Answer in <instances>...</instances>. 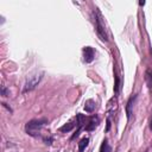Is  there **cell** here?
Segmentation results:
<instances>
[{
    "instance_id": "8992f818",
    "label": "cell",
    "mask_w": 152,
    "mask_h": 152,
    "mask_svg": "<svg viewBox=\"0 0 152 152\" xmlns=\"http://www.w3.org/2000/svg\"><path fill=\"white\" fill-rule=\"evenodd\" d=\"M137 99V95H132L128 101H127V105H126V115H127V119H131V115H132V107H133V104Z\"/></svg>"
},
{
    "instance_id": "5b68a950",
    "label": "cell",
    "mask_w": 152,
    "mask_h": 152,
    "mask_svg": "<svg viewBox=\"0 0 152 152\" xmlns=\"http://www.w3.org/2000/svg\"><path fill=\"white\" fill-rule=\"evenodd\" d=\"M99 122H100L99 117H98V115H93V117L90 118L88 125H86V131H93V130H95V128L98 127Z\"/></svg>"
},
{
    "instance_id": "8fae6325",
    "label": "cell",
    "mask_w": 152,
    "mask_h": 152,
    "mask_svg": "<svg viewBox=\"0 0 152 152\" xmlns=\"http://www.w3.org/2000/svg\"><path fill=\"white\" fill-rule=\"evenodd\" d=\"M100 152H112V147L109 146L108 144V140L105 139L101 144V147H100Z\"/></svg>"
},
{
    "instance_id": "7a4b0ae2",
    "label": "cell",
    "mask_w": 152,
    "mask_h": 152,
    "mask_svg": "<svg viewBox=\"0 0 152 152\" xmlns=\"http://www.w3.org/2000/svg\"><path fill=\"white\" fill-rule=\"evenodd\" d=\"M93 14H94V24H95V30H96V32H98V36L100 37L101 41L108 42L107 31H106V26H105V23H104V20H102L101 13L98 11V9H95V11L93 12Z\"/></svg>"
},
{
    "instance_id": "277c9868",
    "label": "cell",
    "mask_w": 152,
    "mask_h": 152,
    "mask_svg": "<svg viewBox=\"0 0 152 152\" xmlns=\"http://www.w3.org/2000/svg\"><path fill=\"white\" fill-rule=\"evenodd\" d=\"M95 58V51L92 46H85L83 48V61L86 63H92Z\"/></svg>"
},
{
    "instance_id": "6da1fadb",
    "label": "cell",
    "mask_w": 152,
    "mask_h": 152,
    "mask_svg": "<svg viewBox=\"0 0 152 152\" xmlns=\"http://www.w3.org/2000/svg\"><path fill=\"white\" fill-rule=\"evenodd\" d=\"M48 124V119L42 118V119H32L30 120L26 126H25V131L31 137H38L41 130L44 127V125Z\"/></svg>"
},
{
    "instance_id": "ba28073f",
    "label": "cell",
    "mask_w": 152,
    "mask_h": 152,
    "mask_svg": "<svg viewBox=\"0 0 152 152\" xmlns=\"http://www.w3.org/2000/svg\"><path fill=\"white\" fill-rule=\"evenodd\" d=\"M75 122H68V124H64L62 127H59V132H62V133H68V132H70L74 127H75Z\"/></svg>"
},
{
    "instance_id": "5bb4252c",
    "label": "cell",
    "mask_w": 152,
    "mask_h": 152,
    "mask_svg": "<svg viewBox=\"0 0 152 152\" xmlns=\"http://www.w3.org/2000/svg\"><path fill=\"white\" fill-rule=\"evenodd\" d=\"M1 95L3 96H7L9 95V90H7V88L5 86H1Z\"/></svg>"
},
{
    "instance_id": "ac0fdd59",
    "label": "cell",
    "mask_w": 152,
    "mask_h": 152,
    "mask_svg": "<svg viewBox=\"0 0 152 152\" xmlns=\"http://www.w3.org/2000/svg\"><path fill=\"white\" fill-rule=\"evenodd\" d=\"M139 5H140V6H144V5H145V1H140Z\"/></svg>"
},
{
    "instance_id": "d6986e66",
    "label": "cell",
    "mask_w": 152,
    "mask_h": 152,
    "mask_svg": "<svg viewBox=\"0 0 152 152\" xmlns=\"http://www.w3.org/2000/svg\"><path fill=\"white\" fill-rule=\"evenodd\" d=\"M150 128L152 130V118H151V120H150Z\"/></svg>"
},
{
    "instance_id": "2e32d148",
    "label": "cell",
    "mask_w": 152,
    "mask_h": 152,
    "mask_svg": "<svg viewBox=\"0 0 152 152\" xmlns=\"http://www.w3.org/2000/svg\"><path fill=\"white\" fill-rule=\"evenodd\" d=\"M109 128H111V120L107 119V128H106V131H109Z\"/></svg>"
},
{
    "instance_id": "9a60e30c",
    "label": "cell",
    "mask_w": 152,
    "mask_h": 152,
    "mask_svg": "<svg viewBox=\"0 0 152 152\" xmlns=\"http://www.w3.org/2000/svg\"><path fill=\"white\" fill-rule=\"evenodd\" d=\"M44 141H45V144H48V145H51V144H52V138H51V137H49V138H45V139H44Z\"/></svg>"
},
{
    "instance_id": "7c38bea8",
    "label": "cell",
    "mask_w": 152,
    "mask_h": 152,
    "mask_svg": "<svg viewBox=\"0 0 152 152\" xmlns=\"http://www.w3.org/2000/svg\"><path fill=\"white\" fill-rule=\"evenodd\" d=\"M85 120H86V117L83 114H76V124H77L79 128H82L83 124H85Z\"/></svg>"
},
{
    "instance_id": "3957f363",
    "label": "cell",
    "mask_w": 152,
    "mask_h": 152,
    "mask_svg": "<svg viewBox=\"0 0 152 152\" xmlns=\"http://www.w3.org/2000/svg\"><path fill=\"white\" fill-rule=\"evenodd\" d=\"M43 72H38V71H36V72H33V74H31L29 77L26 79V81H25V85H24V89H23V93H28V92H31V90H33L38 85H39V82L42 81V79H43Z\"/></svg>"
},
{
    "instance_id": "30bf717a",
    "label": "cell",
    "mask_w": 152,
    "mask_h": 152,
    "mask_svg": "<svg viewBox=\"0 0 152 152\" xmlns=\"http://www.w3.org/2000/svg\"><path fill=\"white\" fill-rule=\"evenodd\" d=\"M145 80L150 89H152V70H146L145 72Z\"/></svg>"
},
{
    "instance_id": "9c48e42d",
    "label": "cell",
    "mask_w": 152,
    "mask_h": 152,
    "mask_svg": "<svg viewBox=\"0 0 152 152\" xmlns=\"http://www.w3.org/2000/svg\"><path fill=\"white\" fill-rule=\"evenodd\" d=\"M89 144V138H82L81 141L79 143V152H83L85 148L88 146Z\"/></svg>"
},
{
    "instance_id": "4fadbf2b",
    "label": "cell",
    "mask_w": 152,
    "mask_h": 152,
    "mask_svg": "<svg viewBox=\"0 0 152 152\" xmlns=\"http://www.w3.org/2000/svg\"><path fill=\"white\" fill-rule=\"evenodd\" d=\"M115 85H114V93L118 94L119 93V87H120V81H119V76L115 74Z\"/></svg>"
},
{
    "instance_id": "52a82bcc",
    "label": "cell",
    "mask_w": 152,
    "mask_h": 152,
    "mask_svg": "<svg viewBox=\"0 0 152 152\" xmlns=\"http://www.w3.org/2000/svg\"><path fill=\"white\" fill-rule=\"evenodd\" d=\"M94 109H95V102H94L93 100L86 101V104H85V111H86L87 113H93Z\"/></svg>"
},
{
    "instance_id": "e0dca14e",
    "label": "cell",
    "mask_w": 152,
    "mask_h": 152,
    "mask_svg": "<svg viewBox=\"0 0 152 152\" xmlns=\"http://www.w3.org/2000/svg\"><path fill=\"white\" fill-rule=\"evenodd\" d=\"M3 106H4V107H6V108H7V109H9L10 112H12V109H11V108H10V107H9V106H7L6 104H3Z\"/></svg>"
}]
</instances>
